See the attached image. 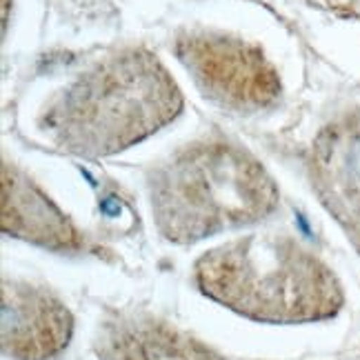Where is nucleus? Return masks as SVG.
Here are the masks:
<instances>
[{"label": "nucleus", "mask_w": 360, "mask_h": 360, "mask_svg": "<svg viewBox=\"0 0 360 360\" xmlns=\"http://www.w3.org/2000/svg\"><path fill=\"white\" fill-rule=\"evenodd\" d=\"M98 360H225L178 327L145 314H118L94 338Z\"/></svg>", "instance_id": "obj_8"}, {"label": "nucleus", "mask_w": 360, "mask_h": 360, "mask_svg": "<svg viewBox=\"0 0 360 360\" xmlns=\"http://www.w3.org/2000/svg\"><path fill=\"white\" fill-rule=\"evenodd\" d=\"M145 198L160 238L193 245L267 220L278 210L281 189L245 147L200 141L147 174Z\"/></svg>", "instance_id": "obj_3"}, {"label": "nucleus", "mask_w": 360, "mask_h": 360, "mask_svg": "<svg viewBox=\"0 0 360 360\" xmlns=\"http://www.w3.org/2000/svg\"><path fill=\"white\" fill-rule=\"evenodd\" d=\"M307 178L316 202L360 262V107L316 131L307 149Z\"/></svg>", "instance_id": "obj_5"}, {"label": "nucleus", "mask_w": 360, "mask_h": 360, "mask_svg": "<svg viewBox=\"0 0 360 360\" xmlns=\"http://www.w3.org/2000/svg\"><path fill=\"white\" fill-rule=\"evenodd\" d=\"M74 336V316L49 289L3 281V352L13 360H51Z\"/></svg>", "instance_id": "obj_6"}, {"label": "nucleus", "mask_w": 360, "mask_h": 360, "mask_svg": "<svg viewBox=\"0 0 360 360\" xmlns=\"http://www.w3.org/2000/svg\"><path fill=\"white\" fill-rule=\"evenodd\" d=\"M198 292L247 321L311 325L338 318L347 292L329 262L287 231H256L205 252Z\"/></svg>", "instance_id": "obj_2"}, {"label": "nucleus", "mask_w": 360, "mask_h": 360, "mask_svg": "<svg viewBox=\"0 0 360 360\" xmlns=\"http://www.w3.org/2000/svg\"><path fill=\"white\" fill-rule=\"evenodd\" d=\"M3 231L58 254H78L87 238L60 205L16 165L3 162Z\"/></svg>", "instance_id": "obj_7"}, {"label": "nucleus", "mask_w": 360, "mask_h": 360, "mask_svg": "<svg viewBox=\"0 0 360 360\" xmlns=\"http://www.w3.org/2000/svg\"><path fill=\"white\" fill-rule=\"evenodd\" d=\"M180 112L183 94L167 67L145 49H120L53 89L34 116V131L53 149L105 158L141 145Z\"/></svg>", "instance_id": "obj_1"}, {"label": "nucleus", "mask_w": 360, "mask_h": 360, "mask_svg": "<svg viewBox=\"0 0 360 360\" xmlns=\"http://www.w3.org/2000/svg\"><path fill=\"white\" fill-rule=\"evenodd\" d=\"M174 51L196 87L227 112H260L283 91L281 76L262 49L238 36L183 32L176 36Z\"/></svg>", "instance_id": "obj_4"}]
</instances>
